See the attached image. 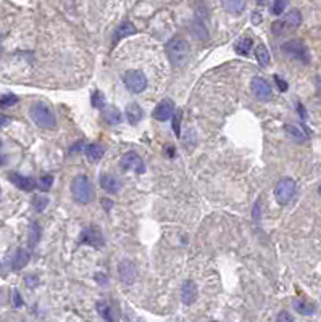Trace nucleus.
<instances>
[{"label":"nucleus","mask_w":321,"mask_h":322,"mask_svg":"<svg viewBox=\"0 0 321 322\" xmlns=\"http://www.w3.org/2000/svg\"><path fill=\"white\" fill-rule=\"evenodd\" d=\"M165 50H166L168 60H170L171 64H174V66L181 68V66H184V64L189 61L191 47H189V42L184 37H181V36L171 37L166 42Z\"/></svg>","instance_id":"obj_1"},{"label":"nucleus","mask_w":321,"mask_h":322,"mask_svg":"<svg viewBox=\"0 0 321 322\" xmlns=\"http://www.w3.org/2000/svg\"><path fill=\"white\" fill-rule=\"evenodd\" d=\"M71 193L73 198L81 205H87L91 203L96 198V192L94 187H92V182L89 180V177L84 174L76 176L71 182Z\"/></svg>","instance_id":"obj_2"},{"label":"nucleus","mask_w":321,"mask_h":322,"mask_svg":"<svg viewBox=\"0 0 321 322\" xmlns=\"http://www.w3.org/2000/svg\"><path fill=\"white\" fill-rule=\"evenodd\" d=\"M29 116L31 119L36 122L39 127L42 129H55L57 127V118L54 115V111L45 103H34L31 108H29Z\"/></svg>","instance_id":"obj_3"},{"label":"nucleus","mask_w":321,"mask_h":322,"mask_svg":"<svg viewBox=\"0 0 321 322\" xmlns=\"http://www.w3.org/2000/svg\"><path fill=\"white\" fill-rule=\"evenodd\" d=\"M302 23V15L299 10H290L283 18L276 20L271 25V32L274 36H288L292 31H295Z\"/></svg>","instance_id":"obj_4"},{"label":"nucleus","mask_w":321,"mask_h":322,"mask_svg":"<svg viewBox=\"0 0 321 322\" xmlns=\"http://www.w3.org/2000/svg\"><path fill=\"white\" fill-rule=\"evenodd\" d=\"M281 50H283V54H286L290 58H294V60H297V61H302V63L310 61V54H308V49L305 47V44H303L302 40H299V39L284 42L281 45Z\"/></svg>","instance_id":"obj_5"},{"label":"nucleus","mask_w":321,"mask_h":322,"mask_svg":"<svg viewBox=\"0 0 321 322\" xmlns=\"http://www.w3.org/2000/svg\"><path fill=\"white\" fill-rule=\"evenodd\" d=\"M123 83L126 89L132 93H141L147 89V78L139 69H129L123 74Z\"/></svg>","instance_id":"obj_6"},{"label":"nucleus","mask_w":321,"mask_h":322,"mask_svg":"<svg viewBox=\"0 0 321 322\" xmlns=\"http://www.w3.org/2000/svg\"><path fill=\"white\" fill-rule=\"evenodd\" d=\"M295 193V182L294 179L290 177H284L281 179L279 182L274 187V197H276V202L284 206V205H288L290 200H292Z\"/></svg>","instance_id":"obj_7"},{"label":"nucleus","mask_w":321,"mask_h":322,"mask_svg":"<svg viewBox=\"0 0 321 322\" xmlns=\"http://www.w3.org/2000/svg\"><path fill=\"white\" fill-rule=\"evenodd\" d=\"M120 168L123 169V171H128V169H134V171L139 173V174L145 173V165H144L142 158L139 156L136 151H128V153H125L123 156H121Z\"/></svg>","instance_id":"obj_8"},{"label":"nucleus","mask_w":321,"mask_h":322,"mask_svg":"<svg viewBox=\"0 0 321 322\" xmlns=\"http://www.w3.org/2000/svg\"><path fill=\"white\" fill-rule=\"evenodd\" d=\"M250 89H252L255 98H258V100H261V102L270 100V98L273 97L271 86L263 78H254L252 83H250Z\"/></svg>","instance_id":"obj_9"},{"label":"nucleus","mask_w":321,"mask_h":322,"mask_svg":"<svg viewBox=\"0 0 321 322\" xmlns=\"http://www.w3.org/2000/svg\"><path fill=\"white\" fill-rule=\"evenodd\" d=\"M81 243H86L89 247H94V248H102L103 247V237H102V232L98 227L96 226H89L86 227L81 234Z\"/></svg>","instance_id":"obj_10"},{"label":"nucleus","mask_w":321,"mask_h":322,"mask_svg":"<svg viewBox=\"0 0 321 322\" xmlns=\"http://www.w3.org/2000/svg\"><path fill=\"white\" fill-rule=\"evenodd\" d=\"M118 276L121 282L126 285H132L134 280L137 277V267L131 260H123L118 264Z\"/></svg>","instance_id":"obj_11"},{"label":"nucleus","mask_w":321,"mask_h":322,"mask_svg":"<svg viewBox=\"0 0 321 322\" xmlns=\"http://www.w3.org/2000/svg\"><path fill=\"white\" fill-rule=\"evenodd\" d=\"M173 113H174V102L171 98H163V100L155 107L152 116H154L157 121H168L173 118Z\"/></svg>","instance_id":"obj_12"},{"label":"nucleus","mask_w":321,"mask_h":322,"mask_svg":"<svg viewBox=\"0 0 321 322\" xmlns=\"http://www.w3.org/2000/svg\"><path fill=\"white\" fill-rule=\"evenodd\" d=\"M8 179L13 182L18 189L25 190V192H31L36 189V180L31 179V177H26V176H21V174H16V173H10L8 174Z\"/></svg>","instance_id":"obj_13"},{"label":"nucleus","mask_w":321,"mask_h":322,"mask_svg":"<svg viewBox=\"0 0 321 322\" xmlns=\"http://www.w3.org/2000/svg\"><path fill=\"white\" fill-rule=\"evenodd\" d=\"M198 296V290L194 280H186L181 289V298H183L184 304H192Z\"/></svg>","instance_id":"obj_14"},{"label":"nucleus","mask_w":321,"mask_h":322,"mask_svg":"<svg viewBox=\"0 0 321 322\" xmlns=\"http://www.w3.org/2000/svg\"><path fill=\"white\" fill-rule=\"evenodd\" d=\"M98 182H100V187L107 193H116V192L120 190V187H121L120 180L116 179L115 176L107 174V173L100 174V177H98Z\"/></svg>","instance_id":"obj_15"},{"label":"nucleus","mask_w":321,"mask_h":322,"mask_svg":"<svg viewBox=\"0 0 321 322\" xmlns=\"http://www.w3.org/2000/svg\"><path fill=\"white\" fill-rule=\"evenodd\" d=\"M102 118L103 121L107 122V124H120L121 119H123V115H121V111L115 107V105H108V107L102 108Z\"/></svg>","instance_id":"obj_16"},{"label":"nucleus","mask_w":321,"mask_h":322,"mask_svg":"<svg viewBox=\"0 0 321 322\" xmlns=\"http://www.w3.org/2000/svg\"><path fill=\"white\" fill-rule=\"evenodd\" d=\"M125 115H126L128 122H129V124H132V126H136L137 122L142 119L144 111H142V108L139 107L137 103H129V105H128V107H126Z\"/></svg>","instance_id":"obj_17"},{"label":"nucleus","mask_w":321,"mask_h":322,"mask_svg":"<svg viewBox=\"0 0 321 322\" xmlns=\"http://www.w3.org/2000/svg\"><path fill=\"white\" fill-rule=\"evenodd\" d=\"M247 0H223V7L227 13L231 15H239L246 10Z\"/></svg>","instance_id":"obj_18"},{"label":"nucleus","mask_w":321,"mask_h":322,"mask_svg":"<svg viewBox=\"0 0 321 322\" xmlns=\"http://www.w3.org/2000/svg\"><path fill=\"white\" fill-rule=\"evenodd\" d=\"M84 153L87 156V160L92 161V163H96V161H98L103 156V148L100 147V145H97V144H87L86 147H84Z\"/></svg>","instance_id":"obj_19"},{"label":"nucleus","mask_w":321,"mask_h":322,"mask_svg":"<svg viewBox=\"0 0 321 322\" xmlns=\"http://www.w3.org/2000/svg\"><path fill=\"white\" fill-rule=\"evenodd\" d=\"M294 304V309L299 314H303V316H310L315 313V304L310 303V301H305V300H300V298H295L292 301Z\"/></svg>","instance_id":"obj_20"},{"label":"nucleus","mask_w":321,"mask_h":322,"mask_svg":"<svg viewBox=\"0 0 321 322\" xmlns=\"http://www.w3.org/2000/svg\"><path fill=\"white\" fill-rule=\"evenodd\" d=\"M131 34H136V28L131 21H125L116 28V32H115V42H118L120 39H123L126 36H131Z\"/></svg>","instance_id":"obj_21"},{"label":"nucleus","mask_w":321,"mask_h":322,"mask_svg":"<svg viewBox=\"0 0 321 322\" xmlns=\"http://www.w3.org/2000/svg\"><path fill=\"white\" fill-rule=\"evenodd\" d=\"M255 57H257V60H258V63L261 64V66H268V64H270L271 58H270V52H268L266 45H263V44L257 45Z\"/></svg>","instance_id":"obj_22"},{"label":"nucleus","mask_w":321,"mask_h":322,"mask_svg":"<svg viewBox=\"0 0 321 322\" xmlns=\"http://www.w3.org/2000/svg\"><path fill=\"white\" fill-rule=\"evenodd\" d=\"M252 45H254V39L244 37V39L237 40V42L234 44V50L237 52L239 55H247L250 52V49H252Z\"/></svg>","instance_id":"obj_23"},{"label":"nucleus","mask_w":321,"mask_h":322,"mask_svg":"<svg viewBox=\"0 0 321 322\" xmlns=\"http://www.w3.org/2000/svg\"><path fill=\"white\" fill-rule=\"evenodd\" d=\"M28 261H29V253L26 250H18L16 251V255H15V260H13V269H16V271H20V269H23L26 264H28Z\"/></svg>","instance_id":"obj_24"},{"label":"nucleus","mask_w":321,"mask_h":322,"mask_svg":"<svg viewBox=\"0 0 321 322\" xmlns=\"http://www.w3.org/2000/svg\"><path fill=\"white\" fill-rule=\"evenodd\" d=\"M284 129H286V132H288V136L292 137L294 140H297V142H303L307 137L305 134H303V131H300V129L294 124H286Z\"/></svg>","instance_id":"obj_25"},{"label":"nucleus","mask_w":321,"mask_h":322,"mask_svg":"<svg viewBox=\"0 0 321 322\" xmlns=\"http://www.w3.org/2000/svg\"><path fill=\"white\" fill-rule=\"evenodd\" d=\"M91 103H92V107H94V108L102 110V108H105V105H107V100H105V95L100 90H96L91 97Z\"/></svg>","instance_id":"obj_26"},{"label":"nucleus","mask_w":321,"mask_h":322,"mask_svg":"<svg viewBox=\"0 0 321 322\" xmlns=\"http://www.w3.org/2000/svg\"><path fill=\"white\" fill-rule=\"evenodd\" d=\"M288 5H289V0H273V5H271V13L273 15H283L284 13V10L288 8Z\"/></svg>","instance_id":"obj_27"},{"label":"nucleus","mask_w":321,"mask_h":322,"mask_svg":"<svg viewBox=\"0 0 321 322\" xmlns=\"http://www.w3.org/2000/svg\"><path fill=\"white\" fill-rule=\"evenodd\" d=\"M97 311H98V314H100L105 321H112V319H113L112 311H110L108 303H105V301H98V303H97Z\"/></svg>","instance_id":"obj_28"},{"label":"nucleus","mask_w":321,"mask_h":322,"mask_svg":"<svg viewBox=\"0 0 321 322\" xmlns=\"http://www.w3.org/2000/svg\"><path fill=\"white\" fill-rule=\"evenodd\" d=\"M181 121H183V110H176V113H173V131L174 136H181Z\"/></svg>","instance_id":"obj_29"},{"label":"nucleus","mask_w":321,"mask_h":322,"mask_svg":"<svg viewBox=\"0 0 321 322\" xmlns=\"http://www.w3.org/2000/svg\"><path fill=\"white\" fill-rule=\"evenodd\" d=\"M18 103V97L13 95V93H7V95L0 97V108H8L13 107V105Z\"/></svg>","instance_id":"obj_30"},{"label":"nucleus","mask_w":321,"mask_h":322,"mask_svg":"<svg viewBox=\"0 0 321 322\" xmlns=\"http://www.w3.org/2000/svg\"><path fill=\"white\" fill-rule=\"evenodd\" d=\"M32 205L37 211H44V208L49 205V198L47 197H42V195H36L32 198Z\"/></svg>","instance_id":"obj_31"},{"label":"nucleus","mask_w":321,"mask_h":322,"mask_svg":"<svg viewBox=\"0 0 321 322\" xmlns=\"http://www.w3.org/2000/svg\"><path fill=\"white\" fill-rule=\"evenodd\" d=\"M39 182H40V184H39L40 190H44V192L49 190L50 187H52V184H54V176H50V174H49V176H44V177L40 179Z\"/></svg>","instance_id":"obj_32"},{"label":"nucleus","mask_w":321,"mask_h":322,"mask_svg":"<svg viewBox=\"0 0 321 322\" xmlns=\"http://www.w3.org/2000/svg\"><path fill=\"white\" fill-rule=\"evenodd\" d=\"M274 81H276V84H278L279 90H281V92H286V90H288V87H289V86H288V83H286L284 79H281V78H279V76H274Z\"/></svg>","instance_id":"obj_33"},{"label":"nucleus","mask_w":321,"mask_h":322,"mask_svg":"<svg viewBox=\"0 0 321 322\" xmlns=\"http://www.w3.org/2000/svg\"><path fill=\"white\" fill-rule=\"evenodd\" d=\"M8 124H10V118H8V116L0 115V129L5 127V126H8Z\"/></svg>","instance_id":"obj_34"},{"label":"nucleus","mask_w":321,"mask_h":322,"mask_svg":"<svg viewBox=\"0 0 321 322\" xmlns=\"http://www.w3.org/2000/svg\"><path fill=\"white\" fill-rule=\"evenodd\" d=\"M297 110H299V115H300V118H302V121H305L307 119V111H305V108H303V105H297Z\"/></svg>","instance_id":"obj_35"},{"label":"nucleus","mask_w":321,"mask_h":322,"mask_svg":"<svg viewBox=\"0 0 321 322\" xmlns=\"http://www.w3.org/2000/svg\"><path fill=\"white\" fill-rule=\"evenodd\" d=\"M294 318L290 314H288V313H279V316H278V321H292Z\"/></svg>","instance_id":"obj_36"},{"label":"nucleus","mask_w":321,"mask_h":322,"mask_svg":"<svg viewBox=\"0 0 321 322\" xmlns=\"http://www.w3.org/2000/svg\"><path fill=\"white\" fill-rule=\"evenodd\" d=\"M258 205H260V202H257L255 203V208H254V218H255L257 222L260 221V208H258Z\"/></svg>","instance_id":"obj_37"},{"label":"nucleus","mask_w":321,"mask_h":322,"mask_svg":"<svg viewBox=\"0 0 321 322\" xmlns=\"http://www.w3.org/2000/svg\"><path fill=\"white\" fill-rule=\"evenodd\" d=\"M13 301H15V306H21V304H23V300H21L18 292H15V300Z\"/></svg>","instance_id":"obj_38"},{"label":"nucleus","mask_w":321,"mask_h":322,"mask_svg":"<svg viewBox=\"0 0 321 322\" xmlns=\"http://www.w3.org/2000/svg\"><path fill=\"white\" fill-rule=\"evenodd\" d=\"M102 203H103V206H105V209H107V211H108L110 208H112V205H113V202H112V200H107V198H103Z\"/></svg>","instance_id":"obj_39"},{"label":"nucleus","mask_w":321,"mask_h":322,"mask_svg":"<svg viewBox=\"0 0 321 322\" xmlns=\"http://www.w3.org/2000/svg\"><path fill=\"white\" fill-rule=\"evenodd\" d=\"M96 280H97V282H102V284H105V282H107V277L102 276V274H98V276H96Z\"/></svg>","instance_id":"obj_40"},{"label":"nucleus","mask_w":321,"mask_h":322,"mask_svg":"<svg viewBox=\"0 0 321 322\" xmlns=\"http://www.w3.org/2000/svg\"><path fill=\"white\" fill-rule=\"evenodd\" d=\"M0 148H2V139H0ZM3 158H0V165H3Z\"/></svg>","instance_id":"obj_41"},{"label":"nucleus","mask_w":321,"mask_h":322,"mask_svg":"<svg viewBox=\"0 0 321 322\" xmlns=\"http://www.w3.org/2000/svg\"><path fill=\"white\" fill-rule=\"evenodd\" d=\"M258 3H263V0H258Z\"/></svg>","instance_id":"obj_42"},{"label":"nucleus","mask_w":321,"mask_h":322,"mask_svg":"<svg viewBox=\"0 0 321 322\" xmlns=\"http://www.w3.org/2000/svg\"><path fill=\"white\" fill-rule=\"evenodd\" d=\"M318 190H320V193H321V185H320V189H318Z\"/></svg>","instance_id":"obj_43"}]
</instances>
